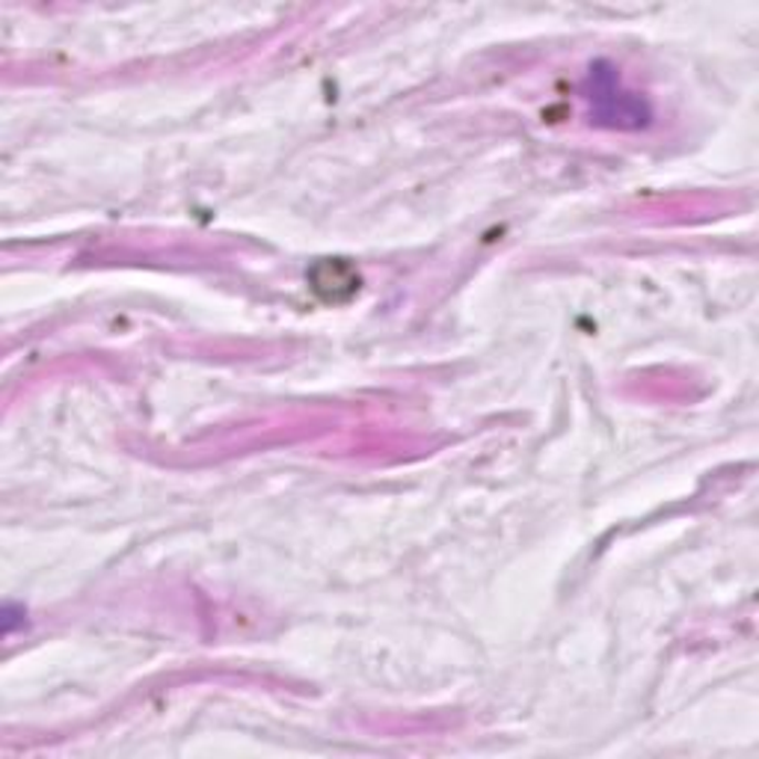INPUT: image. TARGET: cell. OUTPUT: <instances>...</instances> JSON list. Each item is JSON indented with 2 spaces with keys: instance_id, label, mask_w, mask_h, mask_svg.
Here are the masks:
<instances>
[{
  "instance_id": "2",
  "label": "cell",
  "mask_w": 759,
  "mask_h": 759,
  "mask_svg": "<svg viewBox=\"0 0 759 759\" xmlns=\"http://www.w3.org/2000/svg\"><path fill=\"white\" fill-rule=\"evenodd\" d=\"M24 618H28V611L21 609V605H15V602H7V605H3V635L10 637L19 626L24 629V623H28Z\"/></svg>"
},
{
  "instance_id": "1",
  "label": "cell",
  "mask_w": 759,
  "mask_h": 759,
  "mask_svg": "<svg viewBox=\"0 0 759 759\" xmlns=\"http://www.w3.org/2000/svg\"><path fill=\"white\" fill-rule=\"evenodd\" d=\"M584 98L591 104L593 119L609 128H644L653 116L650 104L637 93H629L618 68L609 63H593L588 72Z\"/></svg>"
}]
</instances>
